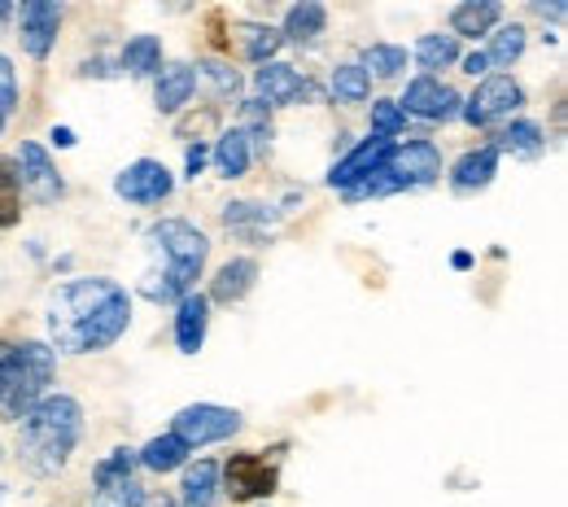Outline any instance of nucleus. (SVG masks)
<instances>
[{"label": "nucleus", "mask_w": 568, "mask_h": 507, "mask_svg": "<svg viewBox=\"0 0 568 507\" xmlns=\"http://www.w3.org/2000/svg\"><path fill=\"white\" fill-rule=\"evenodd\" d=\"M149 254H153V263L144 272V297L149 302H175L202 276L211 241L184 219H162L149 227Z\"/></svg>", "instance_id": "2"}, {"label": "nucleus", "mask_w": 568, "mask_h": 507, "mask_svg": "<svg viewBox=\"0 0 568 507\" xmlns=\"http://www.w3.org/2000/svg\"><path fill=\"white\" fill-rule=\"evenodd\" d=\"M223 486L236 504H250V499H263L276 490V468L263 459V455H232L227 468H223Z\"/></svg>", "instance_id": "9"}, {"label": "nucleus", "mask_w": 568, "mask_h": 507, "mask_svg": "<svg viewBox=\"0 0 568 507\" xmlns=\"http://www.w3.org/2000/svg\"><path fill=\"white\" fill-rule=\"evenodd\" d=\"M202 166H206V149L193 145V149H189V175L197 180V175H202Z\"/></svg>", "instance_id": "39"}, {"label": "nucleus", "mask_w": 568, "mask_h": 507, "mask_svg": "<svg viewBox=\"0 0 568 507\" xmlns=\"http://www.w3.org/2000/svg\"><path fill=\"white\" fill-rule=\"evenodd\" d=\"M4 359H9V342H0V389H4Z\"/></svg>", "instance_id": "43"}, {"label": "nucleus", "mask_w": 568, "mask_h": 507, "mask_svg": "<svg viewBox=\"0 0 568 507\" xmlns=\"http://www.w3.org/2000/svg\"><path fill=\"white\" fill-rule=\"evenodd\" d=\"M495 171H498V149L486 145V149L464 153V158L455 162L450 180H455V189H459V193H477V189H486V184L495 180Z\"/></svg>", "instance_id": "15"}, {"label": "nucleus", "mask_w": 568, "mask_h": 507, "mask_svg": "<svg viewBox=\"0 0 568 507\" xmlns=\"http://www.w3.org/2000/svg\"><path fill=\"white\" fill-rule=\"evenodd\" d=\"M13 105H18V74H13V62L0 53V132L13 114Z\"/></svg>", "instance_id": "34"}, {"label": "nucleus", "mask_w": 568, "mask_h": 507, "mask_svg": "<svg viewBox=\"0 0 568 507\" xmlns=\"http://www.w3.org/2000/svg\"><path fill=\"white\" fill-rule=\"evenodd\" d=\"M389 149H394L389 141H381V136H367V141H363V145L355 149V153H346V158H342V162L333 166L328 184H333V189H346V193H351V189H355V184H363V180H367L372 171H381V166H385Z\"/></svg>", "instance_id": "13"}, {"label": "nucleus", "mask_w": 568, "mask_h": 507, "mask_svg": "<svg viewBox=\"0 0 568 507\" xmlns=\"http://www.w3.org/2000/svg\"><path fill=\"white\" fill-rule=\"evenodd\" d=\"M18 180H22V193H31V202H44L49 206V202L62 197V175L49 162L44 145H36V141H27L22 153H18Z\"/></svg>", "instance_id": "12"}, {"label": "nucleus", "mask_w": 568, "mask_h": 507, "mask_svg": "<svg viewBox=\"0 0 568 507\" xmlns=\"http://www.w3.org/2000/svg\"><path fill=\"white\" fill-rule=\"evenodd\" d=\"M206 71H211V79L219 83V92H236V83H241V79H236V71H227L223 62H211Z\"/></svg>", "instance_id": "38"}, {"label": "nucleus", "mask_w": 568, "mask_h": 507, "mask_svg": "<svg viewBox=\"0 0 568 507\" xmlns=\"http://www.w3.org/2000/svg\"><path fill=\"white\" fill-rule=\"evenodd\" d=\"M53 141H58L62 149H71L74 145V132H71V128H58V132H53Z\"/></svg>", "instance_id": "41"}, {"label": "nucleus", "mask_w": 568, "mask_h": 507, "mask_svg": "<svg viewBox=\"0 0 568 507\" xmlns=\"http://www.w3.org/2000/svg\"><path fill=\"white\" fill-rule=\"evenodd\" d=\"M206 320H211V302L202 293H184L180 297V315H175V342L184 355H197L206 342Z\"/></svg>", "instance_id": "14"}, {"label": "nucleus", "mask_w": 568, "mask_h": 507, "mask_svg": "<svg viewBox=\"0 0 568 507\" xmlns=\"http://www.w3.org/2000/svg\"><path fill=\"white\" fill-rule=\"evenodd\" d=\"M83 434V407L67 394H44L22 420H18V450L22 464L36 477L58 473L71 459L74 442Z\"/></svg>", "instance_id": "3"}, {"label": "nucleus", "mask_w": 568, "mask_h": 507, "mask_svg": "<svg viewBox=\"0 0 568 507\" xmlns=\"http://www.w3.org/2000/svg\"><path fill=\"white\" fill-rule=\"evenodd\" d=\"M141 459H136V450H114L110 459H101L97 464V490H110V486H123V481H132V468H136Z\"/></svg>", "instance_id": "31"}, {"label": "nucleus", "mask_w": 568, "mask_h": 507, "mask_svg": "<svg viewBox=\"0 0 568 507\" xmlns=\"http://www.w3.org/2000/svg\"><path fill=\"white\" fill-rule=\"evenodd\" d=\"M455 58H459V40H455V36H425V40L416 44V62H420L425 71H446Z\"/></svg>", "instance_id": "28"}, {"label": "nucleus", "mask_w": 568, "mask_h": 507, "mask_svg": "<svg viewBox=\"0 0 568 507\" xmlns=\"http://www.w3.org/2000/svg\"><path fill=\"white\" fill-rule=\"evenodd\" d=\"M398 110H403V114H416V119H428V123H442V119L459 114V97H455L442 79L420 74V79L407 83V97L398 101Z\"/></svg>", "instance_id": "11"}, {"label": "nucleus", "mask_w": 568, "mask_h": 507, "mask_svg": "<svg viewBox=\"0 0 568 507\" xmlns=\"http://www.w3.org/2000/svg\"><path fill=\"white\" fill-rule=\"evenodd\" d=\"M114 189H119V197H123V202H136V206H158V202H166V197H171L175 180H171V171H166L162 162L141 158V162H132V166H128V171L114 180Z\"/></svg>", "instance_id": "8"}, {"label": "nucleus", "mask_w": 568, "mask_h": 507, "mask_svg": "<svg viewBox=\"0 0 568 507\" xmlns=\"http://www.w3.org/2000/svg\"><path fill=\"white\" fill-rule=\"evenodd\" d=\"M123 71L128 74H158L162 71V40L158 36H136L123 49Z\"/></svg>", "instance_id": "25"}, {"label": "nucleus", "mask_w": 568, "mask_h": 507, "mask_svg": "<svg viewBox=\"0 0 568 507\" xmlns=\"http://www.w3.org/2000/svg\"><path fill=\"white\" fill-rule=\"evenodd\" d=\"M525 53V27H498L495 36H490V53H486V62H495V67H511L516 58Z\"/></svg>", "instance_id": "30"}, {"label": "nucleus", "mask_w": 568, "mask_h": 507, "mask_svg": "<svg viewBox=\"0 0 568 507\" xmlns=\"http://www.w3.org/2000/svg\"><path fill=\"white\" fill-rule=\"evenodd\" d=\"M333 92H337V101H367V92H372V79L363 74V67H337L333 71Z\"/></svg>", "instance_id": "32"}, {"label": "nucleus", "mask_w": 568, "mask_h": 507, "mask_svg": "<svg viewBox=\"0 0 568 507\" xmlns=\"http://www.w3.org/2000/svg\"><path fill=\"white\" fill-rule=\"evenodd\" d=\"M254 83H258L263 105H288L302 92V74L293 71V67H284V62H263V71L254 74Z\"/></svg>", "instance_id": "16"}, {"label": "nucleus", "mask_w": 568, "mask_h": 507, "mask_svg": "<svg viewBox=\"0 0 568 507\" xmlns=\"http://www.w3.org/2000/svg\"><path fill=\"white\" fill-rule=\"evenodd\" d=\"M250 158H254V149H250V136H241V128L219 136V145H214V166H219V175H227V180L245 175V171H250Z\"/></svg>", "instance_id": "22"}, {"label": "nucleus", "mask_w": 568, "mask_h": 507, "mask_svg": "<svg viewBox=\"0 0 568 507\" xmlns=\"http://www.w3.org/2000/svg\"><path fill=\"white\" fill-rule=\"evenodd\" d=\"M498 18H503V9H498L495 0H468V4H459L455 13H450V27H455V36H486L490 27H495Z\"/></svg>", "instance_id": "21"}, {"label": "nucleus", "mask_w": 568, "mask_h": 507, "mask_svg": "<svg viewBox=\"0 0 568 507\" xmlns=\"http://www.w3.org/2000/svg\"><path fill=\"white\" fill-rule=\"evenodd\" d=\"M144 490L136 481H123V486H110V490H97V504L92 507H141Z\"/></svg>", "instance_id": "35"}, {"label": "nucleus", "mask_w": 568, "mask_h": 507, "mask_svg": "<svg viewBox=\"0 0 568 507\" xmlns=\"http://www.w3.org/2000/svg\"><path fill=\"white\" fill-rule=\"evenodd\" d=\"M538 13H542V18H565V9H560V4H538Z\"/></svg>", "instance_id": "42"}, {"label": "nucleus", "mask_w": 568, "mask_h": 507, "mask_svg": "<svg viewBox=\"0 0 568 507\" xmlns=\"http://www.w3.org/2000/svg\"><path fill=\"white\" fill-rule=\"evenodd\" d=\"M520 101H525V92H520V83H516L511 74H486V79L477 83L473 101L464 105V119H468L473 128H490L498 119H507Z\"/></svg>", "instance_id": "7"}, {"label": "nucleus", "mask_w": 568, "mask_h": 507, "mask_svg": "<svg viewBox=\"0 0 568 507\" xmlns=\"http://www.w3.org/2000/svg\"><path fill=\"white\" fill-rule=\"evenodd\" d=\"M241 429V416L232 407H214V403H197V407H184L175 416V429L171 434L180 437L189 450L197 446H211V442H223Z\"/></svg>", "instance_id": "5"}, {"label": "nucleus", "mask_w": 568, "mask_h": 507, "mask_svg": "<svg viewBox=\"0 0 568 507\" xmlns=\"http://www.w3.org/2000/svg\"><path fill=\"white\" fill-rule=\"evenodd\" d=\"M398 71H407V49H398V44H372L367 53H363V74L372 79H394Z\"/></svg>", "instance_id": "27"}, {"label": "nucleus", "mask_w": 568, "mask_h": 507, "mask_svg": "<svg viewBox=\"0 0 568 507\" xmlns=\"http://www.w3.org/2000/svg\"><path fill=\"white\" fill-rule=\"evenodd\" d=\"M223 223H227V227H245V223H272V215H267L263 206L236 202V206H227V211H223Z\"/></svg>", "instance_id": "37"}, {"label": "nucleus", "mask_w": 568, "mask_h": 507, "mask_svg": "<svg viewBox=\"0 0 568 507\" xmlns=\"http://www.w3.org/2000/svg\"><path fill=\"white\" fill-rule=\"evenodd\" d=\"M136 459H141L149 473H171V468H180V464L189 459V446H184L175 434H162V437H153Z\"/></svg>", "instance_id": "23"}, {"label": "nucleus", "mask_w": 568, "mask_h": 507, "mask_svg": "<svg viewBox=\"0 0 568 507\" xmlns=\"http://www.w3.org/2000/svg\"><path fill=\"white\" fill-rule=\"evenodd\" d=\"M132 324V297L123 285L101 281V276H83L62 285L58 297L49 302V351H67V355H97L110 351Z\"/></svg>", "instance_id": "1"}, {"label": "nucleus", "mask_w": 568, "mask_h": 507, "mask_svg": "<svg viewBox=\"0 0 568 507\" xmlns=\"http://www.w3.org/2000/svg\"><path fill=\"white\" fill-rule=\"evenodd\" d=\"M53 372L58 359L44 342H22V346H9V359H4V389H0V412L4 420H22L40 398L44 389L53 385Z\"/></svg>", "instance_id": "4"}, {"label": "nucleus", "mask_w": 568, "mask_h": 507, "mask_svg": "<svg viewBox=\"0 0 568 507\" xmlns=\"http://www.w3.org/2000/svg\"><path fill=\"white\" fill-rule=\"evenodd\" d=\"M245 136L254 132L258 141L254 145L258 149H267V136H272V123H267V114H263V101H245V128H241Z\"/></svg>", "instance_id": "36"}, {"label": "nucleus", "mask_w": 568, "mask_h": 507, "mask_svg": "<svg viewBox=\"0 0 568 507\" xmlns=\"http://www.w3.org/2000/svg\"><path fill=\"white\" fill-rule=\"evenodd\" d=\"M324 27H328V9L315 4V0H302V4H293V9L284 13V36H288L293 44H311L315 36H324Z\"/></svg>", "instance_id": "19"}, {"label": "nucleus", "mask_w": 568, "mask_h": 507, "mask_svg": "<svg viewBox=\"0 0 568 507\" xmlns=\"http://www.w3.org/2000/svg\"><path fill=\"white\" fill-rule=\"evenodd\" d=\"M193 92H197V71L193 67H162L158 71V110L162 114L184 110Z\"/></svg>", "instance_id": "17"}, {"label": "nucleus", "mask_w": 568, "mask_h": 507, "mask_svg": "<svg viewBox=\"0 0 568 507\" xmlns=\"http://www.w3.org/2000/svg\"><path fill=\"white\" fill-rule=\"evenodd\" d=\"M22 211V180H18V162L0 158V227H13Z\"/></svg>", "instance_id": "26"}, {"label": "nucleus", "mask_w": 568, "mask_h": 507, "mask_svg": "<svg viewBox=\"0 0 568 507\" xmlns=\"http://www.w3.org/2000/svg\"><path fill=\"white\" fill-rule=\"evenodd\" d=\"M398 189H425L442 175V153L433 141H407V145H394L385 166H381Z\"/></svg>", "instance_id": "6"}, {"label": "nucleus", "mask_w": 568, "mask_h": 507, "mask_svg": "<svg viewBox=\"0 0 568 507\" xmlns=\"http://www.w3.org/2000/svg\"><path fill=\"white\" fill-rule=\"evenodd\" d=\"M486 67H490V62H486V53H473V58H464V71L473 74V79H477V74H486Z\"/></svg>", "instance_id": "40"}, {"label": "nucleus", "mask_w": 568, "mask_h": 507, "mask_svg": "<svg viewBox=\"0 0 568 507\" xmlns=\"http://www.w3.org/2000/svg\"><path fill=\"white\" fill-rule=\"evenodd\" d=\"M498 145L511 149V153H520V158H534V153H542V145H547V141H542V128H538V123L516 119V123H511V128L498 136Z\"/></svg>", "instance_id": "29"}, {"label": "nucleus", "mask_w": 568, "mask_h": 507, "mask_svg": "<svg viewBox=\"0 0 568 507\" xmlns=\"http://www.w3.org/2000/svg\"><path fill=\"white\" fill-rule=\"evenodd\" d=\"M254 281H258V263H254V258H232V263L219 267V276H214V285H211V297L214 302H241L245 293L254 290Z\"/></svg>", "instance_id": "18"}, {"label": "nucleus", "mask_w": 568, "mask_h": 507, "mask_svg": "<svg viewBox=\"0 0 568 507\" xmlns=\"http://www.w3.org/2000/svg\"><path fill=\"white\" fill-rule=\"evenodd\" d=\"M232 40H236V49L250 58V62H272L276 58V49H281V31H272V27H263V22H241L236 31H232Z\"/></svg>", "instance_id": "20"}, {"label": "nucleus", "mask_w": 568, "mask_h": 507, "mask_svg": "<svg viewBox=\"0 0 568 507\" xmlns=\"http://www.w3.org/2000/svg\"><path fill=\"white\" fill-rule=\"evenodd\" d=\"M58 27H62V9L53 0H27L18 9V40L31 58H49V49L58 40Z\"/></svg>", "instance_id": "10"}, {"label": "nucleus", "mask_w": 568, "mask_h": 507, "mask_svg": "<svg viewBox=\"0 0 568 507\" xmlns=\"http://www.w3.org/2000/svg\"><path fill=\"white\" fill-rule=\"evenodd\" d=\"M214 490H219V464H211V459H197V464L184 473V504H189V507H211Z\"/></svg>", "instance_id": "24"}, {"label": "nucleus", "mask_w": 568, "mask_h": 507, "mask_svg": "<svg viewBox=\"0 0 568 507\" xmlns=\"http://www.w3.org/2000/svg\"><path fill=\"white\" fill-rule=\"evenodd\" d=\"M407 128V114L398 110V101H372V136L394 141Z\"/></svg>", "instance_id": "33"}]
</instances>
